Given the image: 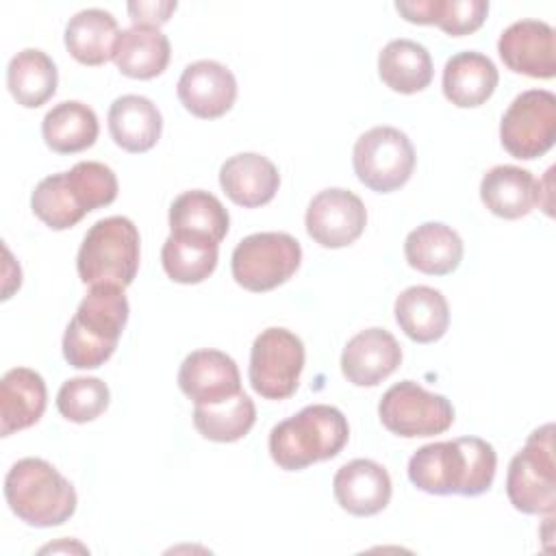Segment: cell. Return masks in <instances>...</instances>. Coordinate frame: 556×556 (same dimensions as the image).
<instances>
[{"label": "cell", "instance_id": "obj_1", "mask_svg": "<svg viewBox=\"0 0 556 556\" xmlns=\"http://www.w3.org/2000/svg\"><path fill=\"white\" fill-rule=\"evenodd\" d=\"M497 454L480 437H460L419 447L408 460V480L432 495H480L491 489Z\"/></svg>", "mask_w": 556, "mask_h": 556}, {"label": "cell", "instance_id": "obj_2", "mask_svg": "<svg viewBox=\"0 0 556 556\" xmlns=\"http://www.w3.org/2000/svg\"><path fill=\"white\" fill-rule=\"evenodd\" d=\"M128 300L117 285H93L63 334V356L76 369L104 365L126 328Z\"/></svg>", "mask_w": 556, "mask_h": 556}, {"label": "cell", "instance_id": "obj_3", "mask_svg": "<svg viewBox=\"0 0 556 556\" xmlns=\"http://www.w3.org/2000/svg\"><path fill=\"white\" fill-rule=\"evenodd\" d=\"M345 415L328 404L304 406L298 415L276 424L269 432L271 460L287 471L334 458L348 443Z\"/></svg>", "mask_w": 556, "mask_h": 556}, {"label": "cell", "instance_id": "obj_4", "mask_svg": "<svg viewBox=\"0 0 556 556\" xmlns=\"http://www.w3.org/2000/svg\"><path fill=\"white\" fill-rule=\"evenodd\" d=\"M4 497L13 515L33 528L65 523L76 510V491L43 458L17 460L4 478Z\"/></svg>", "mask_w": 556, "mask_h": 556}, {"label": "cell", "instance_id": "obj_5", "mask_svg": "<svg viewBox=\"0 0 556 556\" xmlns=\"http://www.w3.org/2000/svg\"><path fill=\"white\" fill-rule=\"evenodd\" d=\"M139 230L124 217L98 219L85 235L76 269L85 285H117L126 289L139 269Z\"/></svg>", "mask_w": 556, "mask_h": 556}, {"label": "cell", "instance_id": "obj_6", "mask_svg": "<svg viewBox=\"0 0 556 556\" xmlns=\"http://www.w3.org/2000/svg\"><path fill=\"white\" fill-rule=\"evenodd\" d=\"M506 495L510 504L526 515H554V424L536 428L526 439V445L513 456L506 473Z\"/></svg>", "mask_w": 556, "mask_h": 556}, {"label": "cell", "instance_id": "obj_7", "mask_svg": "<svg viewBox=\"0 0 556 556\" xmlns=\"http://www.w3.org/2000/svg\"><path fill=\"white\" fill-rule=\"evenodd\" d=\"M302 248L287 232H254L237 243L230 258L239 287L263 293L285 285L300 267Z\"/></svg>", "mask_w": 556, "mask_h": 556}, {"label": "cell", "instance_id": "obj_8", "mask_svg": "<svg viewBox=\"0 0 556 556\" xmlns=\"http://www.w3.org/2000/svg\"><path fill=\"white\" fill-rule=\"evenodd\" d=\"M352 165L365 187L391 193L408 182L415 169V148L400 128L374 126L356 139Z\"/></svg>", "mask_w": 556, "mask_h": 556}, {"label": "cell", "instance_id": "obj_9", "mask_svg": "<svg viewBox=\"0 0 556 556\" xmlns=\"http://www.w3.org/2000/svg\"><path fill=\"white\" fill-rule=\"evenodd\" d=\"M304 369V343L287 328L263 330L250 350L248 378L265 400H287L295 393Z\"/></svg>", "mask_w": 556, "mask_h": 556}, {"label": "cell", "instance_id": "obj_10", "mask_svg": "<svg viewBox=\"0 0 556 556\" xmlns=\"http://www.w3.org/2000/svg\"><path fill=\"white\" fill-rule=\"evenodd\" d=\"M378 415L389 432L404 439L434 437L454 424L452 402L413 380L389 387L378 404Z\"/></svg>", "mask_w": 556, "mask_h": 556}, {"label": "cell", "instance_id": "obj_11", "mask_svg": "<svg viewBox=\"0 0 556 556\" xmlns=\"http://www.w3.org/2000/svg\"><path fill=\"white\" fill-rule=\"evenodd\" d=\"M556 139V96L545 89L519 93L500 122V141L515 159L543 156Z\"/></svg>", "mask_w": 556, "mask_h": 556}, {"label": "cell", "instance_id": "obj_12", "mask_svg": "<svg viewBox=\"0 0 556 556\" xmlns=\"http://www.w3.org/2000/svg\"><path fill=\"white\" fill-rule=\"evenodd\" d=\"M306 232L321 248H345L354 243L367 224L363 200L341 187L319 191L306 208Z\"/></svg>", "mask_w": 556, "mask_h": 556}, {"label": "cell", "instance_id": "obj_13", "mask_svg": "<svg viewBox=\"0 0 556 556\" xmlns=\"http://www.w3.org/2000/svg\"><path fill=\"white\" fill-rule=\"evenodd\" d=\"M497 52L510 72L530 78H554L556 43L554 28L541 20H519L497 39Z\"/></svg>", "mask_w": 556, "mask_h": 556}, {"label": "cell", "instance_id": "obj_14", "mask_svg": "<svg viewBox=\"0 0 556 556\" xmlns=\"http://www.w3.org/2000/svg\"><path fill=\"white\" fill-rule=\"evenodd\" d=\"M182 106L202 119H215L226 115L237 100L235 74L211 59L189 63L176 85Z\"/></svg>", "mask_w": 556, "mask_h": 556}, {"label": "cell", "instance_id": "obj_15", "mask_svg": "<svg viewBox=\"0 0 556 556\" xmlns=\"http://www.w3.org/2000/svg\"><path fill=\"white\" fill-rule=\"evenodd\" d=\"M178 387L193 404H217L241 393V376L226 352L195 350L180 363Z\"/></svg>", "mask_w": 556, "mask_h": 556}, {"label": "cell", "instance_id": "obj_16", "mask_svg": "<svg viewBox=\"0 0 556 556\" xmlns=\"http://www.w3.org/2000/svg\"><path fill=\"white\" fill-rule=\"evenodd\" d=\"M402 363V348L384 328H367L354 334L341 354V371L356 387H376Z\"/></svg>", "mask_w": 556, "mask_h": 556}, {"label": "cell", "instance_id": "obj_17", "mask_svg": "<svg viewBox=\"0 0 556 556\" xmlns=\"http://www.w3.org/2000/svg\"><path fill=\"white\" fill-rule=\"evenodd\" d=\"M337 504L356 517H371L387 508L391 500L389 471L369 458H354L339 467L332 478Z\"/></svg>", "mask_w": 556, "mask_h": 556}, {"label": "cell", "instance_id": "obj_18", "mask_svg": "<svg viewBox=\"0 0 556 556\" xmlns=\"http://www.w3.org/2000/svg\"><path fill=\"white\" fill-rule=\"evenodd\" d=\"M219 185L235 204L256 208L274 200L280 187V174L267 156L241 152L224 161L219 167Z\"/></svg>", "mask_w": 556, "mask_h": 556}, {"label": "cell", "instance_id": "obj_19", "mask_svg": "<svg viewBox=\"0 0 556 556\" xmlns=\"http://www.w3.org/2000/svg\"><path fill=\"white\" fill-rule=\"evenodd\" d=\"M43 378L28 367H13L0 380V437L37 424L46 410Z\"/></svg>", "mask_w": 556, "mask_h": 556}, {"label": "cell", "instance_id": "obj_20", "mask_svg": "<svg viewBox=\"0 0 556 556\" xmlns=\"http://www.w3.org/2000/svg\"><path fill=\"white\" fill-rule=\"evenodd\" d=\"M163 130L161 111L146 96L126 93L113 100L109 109V132L113 141L132 154L156 146Z\"/></svg>", "mask_w": 556, "mask_h": 556}, {"label": "cell", "instance_id": "obj_21", "mask_svg": "<svg viewBox=\"0 0 556 556\" xmlns=\"http://www.w3.org/2000/svg\"><path fill=\"white\" fill-rule=\"evenodd\" d=\"M395 321L415 343L439 341L450 326V306L441 291L415 285L404 289L393 306Z\"/></svg>", "mask_w": 556, "mask_h": 556}, {"label": "cell", "instance_id": "obj_22", "mask_svg": "<svg viewBox=\"0 0 556 556\" xmlns=\"http://www.w3.org/2000/svg\"><path fill=\"white\" fill-rule=\"evenodd\" d=\"M497 80V67L486 54L458 52L443 67V96L460 109L480 106L493 96Z\"/></svg>", "mask_w": 556, "mask_h": 556}, {"label": "cell", "instance_id": "obj_23", "mask_svg": "<svg viewBox=\"0 0 556 556\" xmlns=\"http://www.w3.org/2000/svg\"><path fill=\"white\" fill-rule=\"evenodd\" d=\"M484 206L504 219L528 215L539 202V185L528 169L517 165H495L480 180Z\"/></svg>", "mask_w": 556, "mask_h": 556}, {"label": "cell", "instance_id": "obj_24", "mask_svg": "<svg viewBox=\"0 0 556 556\" xmlns=\"http://www.w3.org/2000/svg\"><path fill=\"white\" fill-rule=\"evenodd\" d=\"M406 263L428 276H447L463 261V239L441 222H426L404 241Z\"/></svg>", "mask_w": 556, "mask_h": 556}, {"label": "cell", "instance_id": "obj_25", "mask_svg": "<svg viewBox=\"0 0 556 556\" xmlns=\"http://www.w3.org/2000/svg\"><path fill=\"white\" fill-rule=\"evenodd\" d=\"M169 39L159 28L130 26L126 30H119L113 61L124 76L150 80L163 74L169 63Z\"/></svg>", "mask_w": 556, "mask_h": 556}, {"label": "cell", "instance_id": "obj_26", "mask_svg": "<svg viewBox=\"0 0 556 556\" xmlns=\"http://www.w3.org/2000/svg\"><path fill=\"white\" fill-rule=\"evenodd\" d=\"M98 132V115L91 106L78 100H63L54 104L41 122L46 146L59 154H74L91 148Z\"/></svg>", "mask_w": 556, "mask_h": 556}, {"label": "cell", "instance_id": "obj_27", "mask_svg": "<svg viewBox=\"0 0 556 556\" xmlns=\"http://www.w3.org/2000/svg\"><path fill=\"white\" fill-rule=\"evenodd\" d=\"M397 13L413 24H437L452 37L478 30L489 13L486 0H400Z\"/></svg>", "mask_w": 556, "mask_h": 556}, {"label": "cell", "instance_id": "obj_28", "mask_svg": "<svg viewBox=\"0 0 556 556\" xmlns=\"http://www.w3.org/2000/svg\"><path fill=\"white\" fill-rule=\"evenodd\" d=\"M117 37V20L104 9H83L65 26V48L83 65H102L113 59Z\"/></svg>", "mask_w": 556, "mask_h": 556}, {"label": "cell", "instance_id": "obj_29", "mask_svg": "<svg viewBox=\"0 0 556 556\" xmlns=\"http://www.w3.org/2000/svg\"><path fill=\"white\" fill-rule=\"evenodd\" d=\"M380 80L397 93H417L432 80L430 52L413 39H393L378 54Z\"/></svg>", "mask_w": 556, "mask_h": 556}, {"label": "cell", "instance_id": "obj_30", "mask_svg": "<svg viewBox=\"0 0 556 556\" xmlns=\"http://www.w3.org/2000/svg\"><path fill=\"white\" fill-rule=\"evenodd\" d=\"M56 83V65L43 50L26 48L9 61L7 87L17 104L26 109H37L46 104L54 96Z\"/></svg>", "mask_w": 556, "mask_h": 556}, {"label": "cell", "instance_id": "obj_31", "mask_svg": "<svg viewBox=\"0 0 556 556\" xmlns=\"http://www.w3.org/2000/svg\"><path fill=\"white\" fill-rule=\"evenodd\" d=\"M217 248L219 243L206 237L169 232L161 250V263L174 282L198 285L215 271Z\"/></svg>", "mask_w": 556, "mask_h": 556}, {"label": "cell", "instance_id": "obj_32", "mask_svg": "<svg viewBox=\"0 0 556 556\" xmlns=\"http://www.w3.org/2000/svg\"><path fill=\"white\" fill-rule=\"evenodd\" d=\"M230 226L228 211L208 191L191 189L180 193L169 206V228L172 232L198 235L219 243Z\"/></svg>", "mask_w": 556, "mask_h": 556}, {"label": "cell", "instance_id": "obj_33", "mask_svg": "<svg viewBox=\"0 0 556 556\" xmlns=\"http://www.w3.org/2000/svg\"><path fill=\"white\" fill-rule=\"evenodd\" d=\"M256 421L254 402L241 391L217 404H195L193 426L195 430L217 443H232L243 439Z\"/></svg>", "mask_w": 556, "mask_h": 556}, {"label": "cell", "instance_id": "obj_34", "mask_svg": "<svg viewBox=\"0 0 556 556\" xmlns=\"http://www.w3.org/2000/svg\"><path fill=\"white\" fill-rule=\"evenodd\" d=\"M30 208L52 230L72 228L87 215L74 195L65 172L46 176L37 182L30 195Z\"/></svg>", "mask_w": 556, "mask_h": 556}, {"label": "cell", "instance_id": "obj_35", "mask_svg": "<svg viewBox=\"0 0 556 556\" xmlns=\"http://www.w3.org/2000/svg\"><path fill=\"white\" fill-rule=\"evenodd\" d=\"M109 400V387L100 378L78 376L61 384L56 393V408L67 421L87 424L106 410Z\"/></svg>", "mask_w": 556, "mask_h": 556}, {"label": "cell", "instance_id": "obj_36", "mask_svg": "<svg viewBox=\"0 0 556 556\" xmlns=\"http://www.w3.org/2000/svg\"><path fill=\"white\" fill-rule=\"evenodd\" d=\"M65 174L74 195L87 213L109 206L117 198V176L104 163L80 161Z\"/></svg>", "mask_w": 556, "mask_h": 556}, {"label": "cell", "instance_id": "obj_37", "mask_svg": "<svg viewBox=\"0 0 556 556\" xmlns=\"http://www.w3.org/2000/svg\"><path fill=\"white\" fill-rule=\"evenodd\" d=\"M176 0H139L128 2V15L132 20V26H150L159 28L163 26L169 15L176 11Z\"/></svg>", "mask_w": 556, "mask_h": 556}]
</instances>
